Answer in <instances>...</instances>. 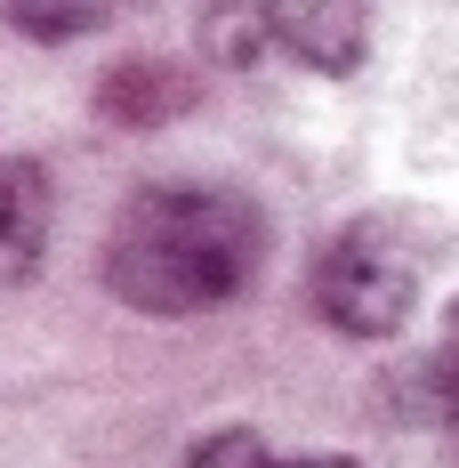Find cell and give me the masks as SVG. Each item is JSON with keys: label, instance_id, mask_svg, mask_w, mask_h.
Masks as SVG:
<instances>
[{"label": "cell", "instance_id": "6da1fadb", "mask_svg": "<svg viewBox=\"0 0 459 468\" xmlns=\"http://www.w3.org/2000/svg\"><path fill=\"white\" fill-rule=\"evenodd\" d=\"M266 259L258 210L226 186H153L121 210L105 242V282L138 315H202L226 307Z\"/></svg>", "mask_w": 459, "mask_h": 468}, {"label": "cell", "instance_id": "7a4b0ae2", "mask_svg": "<svg viewBox=\"0 0 459 468\" xmlns=\"http://www.w3.org/2000/svg\"><path fill=\"white\" fill-rule=\"evenodd\" d=\"M419 299V259L412 242L387 227V218H355V227H339L322 242L315 259V307L330 331H347V339H387V331H403Z\"/></svg>", "mask_w": 459, "mask_h": 468}, {"label": "cell", "instance_id": "3957f363", "mask_svg": "<svg viewBox=\"0 0 459 468\" xmlns=\"http://www.w3.org/2000/svg\"><path fill=\"white\" fill-rule=\"evenodd\" d=\"M370 0H210V41H226V57L250 48H282L315 73H347L363 57Z\"/></svg>", "mask_w": 459, "mask_h": 468}, {"label": "cell", "instance_id": "277c9868", "mask_svg": "<svg viewBox=\"0 0 459 468\" xmlns=\"http://www.w3.org/2000/svg\"><path fill=\"white\" fill-rule=\"evenodd\" d=\"M48 250V178L33 162H0V291L25 282Z\"/></svg>", "mask_w": 459, "mask_h": 468}, {"label": "cell", "instance_id": "5b68a950", "mask_svg": "<svg viewBox=\"0 0 459 468\" xmlns=\"http://www.w3.org/2000/svg\"><path fill=\"white\" fill-rule=\"evenodd\" d=\"M8 16L25 33H41V41H73V33H89L105 16V0H8Z\"/></svg>", "mask_w": 459, "mask_h": 468}, {"label": "cell", "instance_id": "8992f818", "mask_svg": "<svg viewBox=\"0 0 459 468\" xmlns=\"http://www.w3.org/2000/svg\"><path fill=\"white\" fill-rule=\"evenodd\" d=\"M427 404H435V420H443V412H459V299H452V315H443L435 364H427Z\"/></svg>", "mask_w": 459, "mask_h": 468}, {"label": "cell", "instance_id": "52a82bcc", "mask_svg": "<svg viewBox=\"0 0 459 468\" xmlns=\"http://www.w3.org/2000/svg\"><path fill=\"white\" fill-rule=\"evenodd\" d=\"M185 468H275V461H266V444H258L250 428H218L210 444H193Z\"/></svg>", "mask_w": 459, "mask_h": 468}, {"label": "cell", "instance_id": "ba28073f", "mask_svg": "<svg viewBox=\"0 0 459 468\" xmlns=\"http://www.w3.org/2000/svg\"><path fill=\"white\" fill-rule=\"evenodd\" d=\"M290 468H363V461H339V452H315V461H290Z\"/></svg>", "mask_w": 459, "mask_h": 468}]
</instances>
